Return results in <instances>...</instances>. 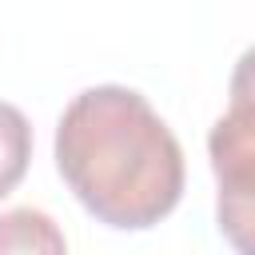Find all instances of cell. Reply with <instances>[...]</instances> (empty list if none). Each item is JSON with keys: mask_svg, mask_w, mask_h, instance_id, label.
I'll list each match as a JSON object with an SVG mask.
<instances>
[{"mask_svg": "<svg viewBox=\"0 0 255 255\" xmlns=\"http://www.w3.org/2000/svg\"><path fill=\"white\" fill-rule=\"evenodd\" d=\"M56 167L108 227H155L183 195V147L159 112L124 84L72 96L56 124Z\"/></svg>", "mask_w": 255, "mask_h": 255, "instance_id": "obj_1", "label": "cell"}, {"mask_svg": "<svg viewBox=\"0 0 255 255\" xmlns=\"http://www.w3.org/2000/svg\"><path fill=\"white\" fill-rule=\"evenodd\" d=\"M207 155L215 171V223L239 255H255V100H227L211 124Z\"/></svg>", "mask_w": 255, "mask_h": 255, "instance_id": "obj_2", "label": "cell"}, {"mask_svg": "<svg viewBox=\"0 0 255 255\" xmlns=\"http://www.w3.org/2000/svg\"><path fill=\"white\" fill-rule=\"evenodd\" d=\"M32 159V124L16 104L0 100V199L16 191Z\"/></svg>", "mask_w": 255, "mask_h": 255, "instance_id": "obj_4", "label": "cell"}, {"mask_svg": "<svg viewBox=\"0 0 255 255\" xmlns=\"http://www.w3.org/2000/svg\"><path fill=\"white\" fill-rule=\"evenodd\" d=\"M0 255H68V239L48 211L12 207L0 215Z\"/></svg>", "mask_w": 255, "mask_h": 255, "instance_id": "obj_3", "label": "cell"}, {"mask_svg": "<svg viewBox=\"0 0 255 255\" xmlns=\"http://www.w3.org/2000/svg\"><path fill=\"white\" fill-rule=\"evenodd\" d=\"M227 96H231V100H255V48H247V52L235 60Z\"/></svg>", "mask_w": 255, "mask_h": 255, "instance_id": "obj_5", "label": "cell"}]
</instances>
